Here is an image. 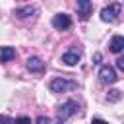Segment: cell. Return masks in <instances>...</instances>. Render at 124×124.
<instances>
[{"instance_id":"obj_1","label":"cell","mask_w":124,"mask_h":124,"mask_svg":"<svg viewBox=\"0 0 124 124\" xmlns=\"http://www.w3.org/2000/svg\"><path fill=\"white\" fill-rule=\"evenodd\" d=\"M48 89L52 93H68V91L78 89V81L68 79V78H52L48 83Z\"/></svg>"},{"instance_id":"obj_10","label":"cell","mask_w":124,"mask_h":124,"mask_svg":"<svg viewBox=\"0 0 124 124\" xmlns=\"http://www.w3.org/2000/svg\"><path fill=\"white\" fill-rule=\"evenodd\" d=\"M16 58V48L14 46H0V62H10Z\"/></svg>"},{"instance_id":"obj_15","label":"cell","mask_w":124,"mask_h":124,"mask_svg":"<svg viewBox=\"0 0 124 124\" xmlns=\"http://www.w3.org/2000/svg\"><path fill=\"white\" fill-rule=\"evenodd\" d=\"M93 60H95V64H99V62H101V54H99V52H95V56H93Z\"/></svg>"},{"instance_id":"obj_9","label":"cell","mask_w":124,"mask_h":124,"mask_svg":"<svg viewBox=\"0 0 124 124\" xmlns=\"http://www.w3.org/2000/svg\"><path fill=\"white\" fill-rule=\"evenodd\" d=\"M110 50L114 52V54H120L122 52V48H124V37L122 35H114L112 39H110Z\"/></svg>"},{"instance_id":"obj_3","label":"cell","mask_w":124,"mask_h":124,"mask_svg":"<svg viewBox=\"0 0 124 124\" xmlns=\"http://www.w3.org/2000/svg\"><path fill=\"white\" fill-rule=\"evenodd\" d=\"M120 12H122V4L120 2H112V4H108V6H105L101 10V19L105 23H112V21L118 19Z\"/></svg>"},{"instance_id":"obj_14","label":"cell","mask_w":124,"mask_h":124,"mask_svg":"<svg viewBox=\"0 0 124 124\" xmlns=\"http://www.w3.org/2000/svg\"><path fill=\"white\" fill-rule=\"evenodd\" d=\"M37 122H39V124H45V122L48 124L50 120H48V118H45V116H39V118H37Z\"/></svg>"},{"instance_id":"obj_5","label":"cell","mask_w":124,"mask_h":124,"mask_svg":"<svg viewBox=\"0 0 124 124\" xmlns=\"http://www.w3.org/2000/svg\"><path fill=\"white\" fill-rule=\"evenodd\" d=\"M52 27L58 29V31L70 29V27H72V17H70L68 14H56V16L52 17Z\"/></svg>"},{"instance_id":"obj_11","label":"cell","mask_w":124,"mask_h":124,"mask_svg":"<svg viewBox=\"0 0 124 124\" xmlns=\"http://www.w3.org/2000/svg\"><path fill=\"white\" fill-rule=\"evenodd\" d=\"M33 14H37V8L35 6H25V8H16L14 10V16H17V17H31Z\"/></svg>"},{"instance_id":"obj_7","label":"cell","mask_w":124,"mask_h":124,"mask_svg":"<svg viewBox=\"0 0 124 124\" xmlns=\"http://www.w3.org/2000/svg\"><path fill=\"white\" fill-rule=\"evenodd\" d=\"M79 58H81V52H79L78 48H70V50H66V52L62 54V64H66V66H76V64L79 62Z\"/></svg>"},{"instance_id":"obj_13","label":"cell","mask_w":124,"mask_h":124,"mask_svg":"<svg viewBox=\"0 0 124 124\" xmlns=\"http://www.w3.org/2000/svg\"><path fill=\"white\" fill-rule=\"evenodd\" d=\"M116 68L118 70H124V58H118L116 60Z\"/></svg>"},{"instance_id":"obj_4","label":"cell","mask_w":124,"mask_h":124,"mask_svg":"<svg viewBox=\"0 0 124 124\" xmlns=\"http://www.w3.org/2000/svg\"><path fill=\"white\" fill-rule=\"evenodd\" d=\"M99 78H101V81H103V83H107V85H112V83H116V81H118L116 70H114V68H110V66H101V70H99Z\"/></svg>"},{"instance_id":"obj_12","label":"cell","mask_w":124,"mask_h":124,"mask_svg":"<svg viewBox=\"0 0 124 124\" xmlns=\"http://www.w3.org/2000/svg\"><path fill=\"white\" fill-rule=\"evenodd\" d=\"M122 99V91H118V89H112V91H108V95H107V101L108 103H118Z\"/></svg>"},{"instance_id":"obj_6","label":"cell","mask_w":124,"mask_h":124,"mask_svg":"<svg viewBox=\"0 0 124 124\" xmlns=\"http://www.w3.org/2000/svg\"><path fill=\"white\" fill-rule=\"evenodd\" d=\"M93 14V2L91 0H78V16L81 21H87Z\"/></svg>"},{"instance_id":"obj_2","label":"cell","mask_w":124,"mask_h":124,"mask_svg":"<svg viewBox=\"0 0 124 124\" xmlns=\"http://www.w3.org/2000/svg\"><path fill=\"white\" fill-rule=\"evenodd\" d=\"M78 112H79V105H78V101L70 99V101H66V103H62V105L58 107L56 120H58V122H64V120L72 118V116H74V114H78Z\"/></svg>"},{"instance_id":"obj_8","label":"cell","mask_w":124,"mask_h":124,"mask_svg":"<svg viewBox=\"0 0 124 124\" xmlns=\"http://www.w3.org/2000/svg\"><path fill=\"white\" fill-rule=\"evenodd\" d=\"M27 70H29L31 74H39V72L45 70V62H43L39 56H29V58H27Z\"/></svg>"}]
</instances>
